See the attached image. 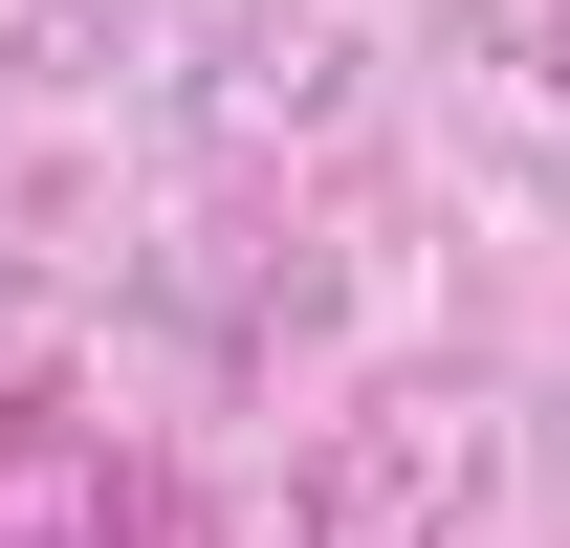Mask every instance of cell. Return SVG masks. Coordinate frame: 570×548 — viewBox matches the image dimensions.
I'll return each instance as SVG.
<instances>
[]
</instances>
